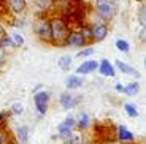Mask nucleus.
Listing matches in <instances>:
<instances>
[{"instance_id": "f257e3e1", "label": "nucleus", "mask_w": 146, "mask_h": 144, "mask_svg": "<svg viewBox=\"0 0 146 144\" xmlns=\"http://www.w3.org/2000/svg\"><path fill=\"white\" fill-rule=\"evenodd\" d=\"M51 25V35H52V44L57 46H65V40L70 33V27L62 18H52L49 21Z\"/></svg>"}, {"instance_id": "f03ea898", "label": "nucleus", "mask_w": 146, "mask_h": 144, "mask_svg": "<svg viewBox=\"0 0 146 144\" xmlns=\"http://www.w3.org/2000/svg\"><path fill=\"white\" fill-rule=\"evenodd\" d=\"M95 11L103 21H111L116 16V3L114 0H95Z\"/></svg>"}, {"instance_id": "7ed1b4c3", "label": "nucleus", "mask_w": 146, "mask_h": 144, "mask_svg": "<svg viewBox=\"0 0 146 144\" xmlns=\"http://www.w3.org/2000/svg\"><path fill=\"white\" fill-rule=\"evenodd\" d=\"M35 33L43 43H51L52 44V35H51V25L49 21L44 18H40L35 22Z\"/></svg>"}, {"instance_id": "20e7f679", "label": "nucleus", "mask_w": 146, "mask_h": 144, "mask_svg": "<svg viewBox=\"0 0 146 144\" xmlns=\"http://www.w3.org/2000/svg\"><path fill=\"white\" fill-rule=\"evenodd\" d=\"M49 98H51L49 92H44V90L36 92V94L33 95V103H35V108H36V111H38L40 116H44L48 112V108H49Z\"/></svg>"}, {"instance_id": "39448f33", "label": "nucleus", "mask_w": 146, "mask_h": 144, "mask_svg": "<svg viewBox=\"0 0 146 144\" xmlns=\"http://www.w3.org/2000/svg\"><path fill=\"white\" fill-rule=\"evenodd\" d=\"M88 44V41L84 40V36L81 35L80 30H73V32L68 33L65 40V46H72V48H83Z\"/></svg>"}, {"instance_id": "423d86ee", "label": "nucleus", "mask_w": 146, "mask_h": 144, "mask_svg": "<svg viewBox=\"0 0 146 144\" xmlns=\"http://www.w3.org/2000/svg\"><path fill=\"white\" fill-rule=\"evenodd\" d=\"M73 128H75V117L68 116V117H65V119H64V122L57 127V131H59L57 136H60V138H64V139H67V138L70 136V133H72V130H73Z\"/></svg>"}, {"instance_id": "0eeeda50", "label": "nucleus", "mask_w": 146, "mask_h": 144, "mask_svg": "<svg viewBox=\"0 0 146 144\" xmlns=\"http://www.w3.org/2000/svg\"><path fill=\"white\" fill-rule=\"evenodd\" d=\"M78 101H80V97H73L70 92H62L59 95V103L65 109H73L78 104Z\"/></svg>"}, {"instance_id": "6e6552de", "label": "nucleus", "mask_w": 146, "mask_h": 144, "mask_svg": "<svg viewBox=\"0 0 146 144\" xmlns=\"http://www.w3.org/2000/svg\"><path fill=\"white\" fill-rule=\"evenodd\" d=\"M91 29H92V40L94 41H102L108 35V27L103 22H97L95 25H91Z\"/></svg>"}, {"instance_id": "1a4fd4ad", "label": "nucleus", "mask_w": 146, "mask_h": 144, "mask_svg": "<svg viewBox=\"0 0 146 144\" xmlns=\"http://www.w3.org/2000/svg\"><path fill=\"white\" fill-rule=\"evenodd\" d=\"M8 10L13 15H22L27 8V0H7Z\"/></svg>"}, {"instance_id": "9d476101", "label": "nucleus", "mask_w": 146, "mask_h": 144, "mask_svg": "<svg viewBox=\"0 0 146 144\" xmlns=\"http://www.w3.org/2000/svg\"><path fill=\"white\" fill-rule=\"evenodd\" d=\"M116 139H119L121 143H133V133L129 131L124 125H119L116 128Z\"/></svg>"}, {"instance_id": "9b49d317", "label": "nucleus", "mask_w": 146, "mask_h": 144, "mask_svg": "<svg viewBox=\"0 0 146 144\" xmlns=\"http://www.w3.org/2000/svg\"><path fill=\"white\" fill-rule=\"evenodd\" d=\"M97 67H99V63L95 60H84L76 68V73H80V75H89V73H94L97 70Z\"/></svg>"}, {"instance_id": "f8f14e48", "label": "nucleus", "mask_w": 146, "mask_h": 144, "mask_svg": "<svg viewBox=\"0 0 146 144\" xmlns=\"http://www.w3.org/2000/svg\"><path fill=\"white\" fill-rule=\"evenodd\" d=\"M116 67H117V70H119L121 73H124V75H132V76H135V78H140V76H141V73H140L138 70H135L133 67L127 65L122 60H116Z\"/></svg>"}, {"instance_id": "ddd939ff", "label": "nucleus", "mask_w": 146, "mask_h": 144, "mask_svg": "<svg viewBox=\"0 0 146 144\" xmlns=\"http://www.w3.org/2000/svg\"><path fill=\"white\" fill-rule=\"evenodd\" d=\"M99 73L102 76H108V78H113L116 73H114V68H113V65L110 63V60H106V59H103L102 62L99 63Z\"/></svg>"}, {"instance_id": "4468645a", "label": "nucleus", "mask_w": 146, "mask_h": 144, "mask_svg": "<svg viewBox=\"0 0 146 144\" xmlns=\"http://www.w3.org/2000/svg\"><path fill=\"white\" fill-rule=\"evenodd\" d=\"M15 141L18 144H27V141H29V128H27L26 125L19 127V128L16 130Z\"/></svg>"}, {"instance_id": "2eb2a0df", "label": "nucleus", "mask_w": 146, "mask_h": 144, "mask_svg": "<svg viewBox=\"0 0 146 144\" xmlns=\"http://www.w3.org/2000/svg\"><path fill=\"white\" fill-rule=\"evenodd\" d=\"M89 125H91V119H89V116L86 114V112H80L78 120H75V127H76L80 131H83V130L89 128Z\"/></svg>"}, {"instance_id": "dca6fc26", "label": "nucleus", "mask_w": 146, "mask_h": 144, "mask_svg": "<svg viewBox=\"0 0 146 144\" xmlns=\"http://www.w3.org/2000/svg\"><path fill=\"white\" fill-rule=\"evenodd\" d=\"M65 141L67 144H86V136L83 135V131H72Z\"/></svg>"}, {"instance_id": "f3484780", "label": "nucleus", "mask_w": 146, "mask_h": 144, "mask_svg": "<svg viewBox=\"0 0 146 144\" xmlns=\"http://www.w3.org/2000/svg\"><path fill=\"white\" fill-rule=\"evenodd\" d=\"M83 86V78L78 75H72L67 78V89L73 90V89H78V87Z\"/></svg>"}, {"instance_id": "a211bd4d", "label": "nucleus", "mask_w": 146, "mask_h": 144, "mask_svg": "<svg viewBox=\"0 0 146 144\" xmlns=\"http://www.w3.org/2000/svg\"><path fill=\"white\" fill-rule=\"evenodd\" d=\"M13 143H15V138L7 130V127L0 128V144H13Z\"/></svg>"}, {"instance_id": "6ab92c4d", "label": "nucleus", "mask_w": 146, "mask_h": 144, "mask_svg": "<svg viewBox=\"0 0 146 144\" xmlns=\"http://www.w3.org/2000/svg\"><path fill=\"white\" fill-rule=\"evenodd\" d=\"M138 92H140V83L138 81L129 83L127 86H125V90H124V94H127V95H137Z\"/></svg>"}, {"instance_id": "aec40b11", "label": "nucleus", "mask_w": 146, "mask_h": 144, "mask_svg": "<svg viewBox=\"0 0 146 144\" xmlns=\"http://www.w3.org/2000/svg\"><path fill=\"white\" fill-rule=\"evenodd\" d=\"M32 2L40 11H48L52 7V0H32Z\"/></svg>"}, {"instance_id": "412c9836", "label": "nucleus", "mask_w": 146, "mask_h": 144, "mask_svg": "<svg viewBox=\"0 0 146 144\" xmlns=\"http://www.w3.org/2000/svg\"><path fill=\"white\" fill-rule=\"evenodd\" d=\"M57 65H59V68L60 70L67 71V70L72 67V55H64V57H60L59 62H57Z\"/></svg>"}, {"instance_id": "4be33fe9", "label": "nucleus", "mask_w": 146, "mask_h": 144, "mask_svg": "<svg viewBox=\"0 0 146 144\" xmlns=\"http://www.w3.org/2000/svg\"><path fill=\"white\" fill-rule=\"evenodd\" d=\"M124 109H125V114L129 116V117H138V109H137L135 104H132V103H125L124 104Z\"/></svg>"}, {"instance_id": "5701e85b", "label": "nucleus", "mask_w": 146, "mask_h": 144, "mask_svg": "<svg viewBox=\"0 0 146 144\" xmlns=\"http://www.w3.org/2000/svg\"><path fill=\"white\" fill-rule=\"evenodd\" d=\"M80 32H81V35L84 36V40H86V41H94V40H92V29H91V25H88V24L81 25Z\"/></svg>"}, {"instance_id": "b1692460", "label": "nucleus", "mask_w": 146, "mask_h": 144, "mask_svg": "<svg viewBox=\"0 0 146 144\" xmlns=\"http://www.w3.org/2000/svg\"><path fill=\"white\" fill-rule=\"evenodd\" d=\"M11 40H13V43H15V46L21 48L24 46V38H22V35L19 32H15L13 35H11Z\"/></svg>"}, {"instance_id": "393cba45", "label": "nucleus", "mask_w": 146, "mask_h": 144, "mask_svg": "<svg viewBox=\"0 0 146 144\" xmlns=\"http://www.w3.org/2000/svg\"><path fill=\"white\" fill-rule=\"evenodd\" d=\"M116 48L121 52H125V54H127L129 49H130V46H129V43L125 40H116Z\"/></svg>"}, {"instance_id": "a878e982", "label": "nucleus", "mask_w": 146, "mask_h": 144, "mask_svg": "<svg viewBox=\"0 0 146 144\" xmlns=\"http://www.w3.org/2000/svg\"><path fill=\"white\" fill-rule=\"evenodd\" d=\"M3 48H16L15 43H13V40H11V36H5V38H2L0 40V49H3Z\"/></svg>"}, {"instance_id": "bb28decb", "label": "nucleus", "mask_w": 146, "mask_h": 144, "mask_svg": "<svg viewBox=\"0 0 146 144\" xmlns=\"http://www.w3.org/2000/svg\"><path fill=\"white\" fill-rule=\"evenodd\" d=\"M8 15H10V10H8L7 0H0V16L2 18H8Z\"/></svg>"}, {"instance_id": "cd10ccee", "label": "nucleus", "mask_w": 146, "mask_h": 144, "mask_svg": "<svg viewBox=\"0 0 146 144\" xmlns=\"http://www.w3.org/2000/svg\"><path fill=\"white\" fill-rule=\"evenodd\" d=\"M22 111H24V106H22L21 103H13V104H11V109H10L11 114L21 116V114H22Z\"/></svg>"}, {"instance_id": "c85d7f7f", "label": "nucleus", "mask_w": 146, "mask_h": 144, "mask_svg": "<svg viewBox=\"0 0 146 144\" xmlns=\"http://www.w3.org/2000/svg\"><path fill=\"white\" fill-rule=\"evenodd\" d=\"M10 114H11L10 111H2V112H0V128H5V127H7Z\"/></svg>"}, {"instance_id": "c756f323", "label": "nucleus", "mask_w": 146, "mask_h": 144, "mask_svg": "<svg viewBox=\"0 0 146 144\" xmlns=\"http://www.w3.org/2000/svg\"><path fill=\"white\" fill-rule=\"evenodd\" d=\"M138 21L141 25H145V22H146V7L145 5H141L138 10Z\"/></svg>"}, {"instance_id": "7c9ffc66", "label": "nucleus", "mask_w": 146, "mask_h": 144, "mask_svg": "<svg viewBox=\"0 0 146 144\" xmlns=\"http://www.w3.org/2000/svg\"><path fill=\"white\" fill-rule=\"evenodd\" d=\"M94 48H84V49H81L80 52H78V57H89V55H92L94 54Z\"/></svg>"}, {"instance_id": "2f4dec72", "label": "nucleus", "mask_w": 146, "mask_h": 144, "mask_svg": "<svg viewBox=\"0 0 146 144\" xmlns=\"http://www.w3.org/2000/svg\"><path fill=\"white\" fill-rule=\"evenodd\" d=\"M114 89L117 90V92H119V94H124V90H125V86L122 83H117L116 86H114Z\"/></svg>"}, {"instance_id": "473e14b6", "label": "nucleus", "mask_w": 146, "mask_h": 144, "mask_svg": "<svg viewBox=\"0 0 146 144\" xmlns=\"http://www.w3.org/2000/svg\"><path fill=\"white\" fill-rule=\"evenodd\" d=\"M5 36H7V32H5V27L2 24H0V40H2V38H5Z\"/></svg>"}, {"instance_id": "72a5a7b5", "label": "nucleus", "mask_w": 146, "mask_h": 144, "mask_svg": "<svg viewBox=\"0 0 146 144\" xmlns=\"http://www.w3.org/2000/svg\"><path fill=\"white\" fill-rule=\"evenodd\" d=\"M137 2H143V0H137Z\"/></svg>"}]
</instances>
